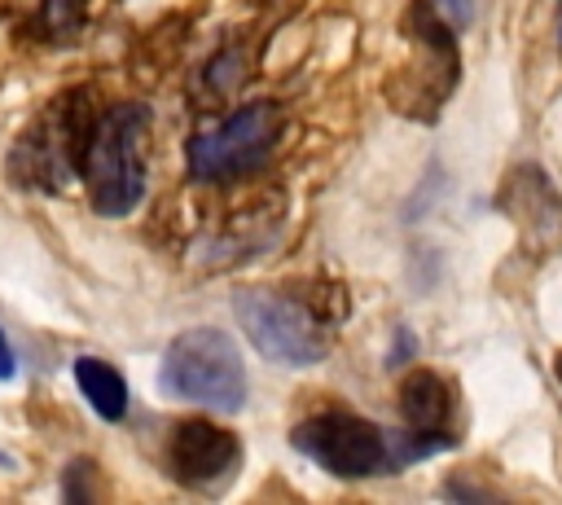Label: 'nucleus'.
Returning <instances> with one entry per match:
<instances>
[{"label": "nucleus", "instance_id": "5", "mask_svg": "<svg viewBox=\"0 0 562 505\" xmlns=\"http://www.w3.org/2000/svg\"><path fill=\"white\" fill-rule=\"evenodd\" d=\"M285 132V114L277 101H250L237 114H228L220 127H206L189 141V171L198 180H241L250 171H259L277 141Z\"/></svg>", "mask_w": 562, "mask_h": 505}, {"label": "nucleus", "instance_id": "8", "mask_svg": "<svg viewBox=\"0 0 562 505\" xmlns=\"http://www.w3.org/2000/svg\"><path fill=\"white\" fill-rule=\"evenodd\" d=\"M167 465L184 487L220 492L241 465V444H237L233 430H224L215 422H202V417H189L171 430Z\"/></svg>", "mask_w": 562, "mask_h": 505}, {"label": "nucleus", "instance_id": "4", "mask_svg": "<svg viewBox=\"0 0 562 505\" xmlns=\"http://www.w3.org/2000/svg\"><path fill=\"white\" fill-rule=\"evenodd\" d=\"M92 123H97V114H92L88 92H66L13 145V176L22 184H31V189L57 193L83 167V149H88V136H92Z\"/></svg>", "mask_w": 562, "mask_h": 505}, {"label": "nucleus", "instance_id": "12", "mask_svg": "<svg viewBox=\"0 0 562 505\" xmlns=\"http://www.w3.org/2000/svg\"><path fill=\"white\" fill-rule=\"evenodd\" d=\"M83 22V0H26V26L44 40H66Z\"/></svg>", "mask_w": 562, "mask_h": 505}, {"label": "nucleus", "instance_id": "3", "mask_svg": "<svg viewBox=\"0 0 562 505\" xmlns=\"http://www.w3.org/2000/svg\"><path fill=\"white\" fill-rule=\"evenodd\" d=\"M404 40L413 48H408V61L400 70V83H391V101L408 119L430 123L435 110L448 101L457 75H461L457 35H452V26L439 18V9L430 0H413L408 13H404Z\"/></svg>", "mask_w": 562, "mask_h": 505}, {"label": "nucleus", "instance_id": "10", "mask_svg": "<svg viewBox=\"0 0 562 505\" xmlns=\"http://www.w3.org/2000/svg\"><path fill=\"white\" fill-rule=\"evenodd\" d=\"M400 413H404L408 430H417L426 439H439L443 448L457 439V435H448L452 430V413H457V395L435 369H413L400 382Z\"/></svg>", "mask_w": 562, "mask_h": 505}, {"label": "nucleus", "instance_id": "11", "mask_svg": "<svg viewBox=\"0 0 562 505\" xmlns=\"http://www.w3.org/2000/svg\"><path fill=\"white\" fill-rule=\"evenodd\" d=\"M75 382H79V391L88 395V404L105 422H119L127 413V382H123V373L114 364H105L97 356H79L75 360Z\"/></svg>", "mask_w": 562, "mask_h": 505}, {"label": "nucleus", "instance_id": "7", "mask_svg": "<svg viewBox=\"0 0 562 505\" xmlns=\"http://www.w3.org/2000/svg\"><path fill=\"white\" fill-rule=\"evenodd\" d=\"M233 312L246 329V338L277 364L290 369H307L329 351V329L325 321L303 307L290 294H272V290H246L233 299Z\"/></svg>", "mask_w": 562, "mask_h": 505}, {"label": "nucleus", "instance_id": "13", "mask_svg": "<svg viewBox=\"0 0 562 505\" xmlns=\"http://www.w3.org/2000/svg\"><path fill=\"white\" fill-rule=\"evenodd\" d=\"M0 378H13V351L4 343V334H0Z\"/></svg>", "mask_w": 562, "mask_h": 505}, {"label": "nucleus", "instance_id": "14", "mask_svg": "<svg viewBox=\"0 0 562 505\" xmlns=\"http://www.w3.org/2000/svg\"><path fill=\"white\" fill-rule=\"evenodd\" d=\"M553 373H558V382H562V351L553 356Z\"/></svg>", "mask_w": 562, "mask_h": 505}, {"label": "nucleus", "instance_id": "9", "mask_svg": "<svg viewBox=\"0 0 562 505\" xmlns=\"http://www.w3.org/2000/svg\"><path fill=\"white\" fill-rule=\"evenodd\" d=\"M501 211L518 224L531 255H553L562 246V198L553 193V184L544 180L540 167L509 171L505 193H501Z\"/></svg>", "mask_w": 562, "mask_h": 505}, {"label": "nucleus", "instance_id": "6", "mask_svg": "<svg viewBox=\"0 0 562 505\" xmlns=\"http://www.w3.org/2000/svg\"><path fill=\"white\" fill-rule=\"evenodd\" d=\"M290 439L303 457H312L334 479H373V474L400 470L395 439L382 435L373 422H364L356 413H342V408H329V413H316V417L299 422Z\"/></svg>", "mask_w": 562, "mask_h": 505}, {"label": "nucleus", "instance_id": "2", "mask_svg": "<svg viewBox=\"0 0 562 505\" xmlns=\"http://www.w3.org/2000/svg\"><path fill=\"white\" fill-rule=\"evenodd\" d=\"M158 386L176 400H189L215 413H237L246 404V369H241L237 343L211 325L184 329L162 356Z\"/></svg>", "mask_w": 562, "mask_h": 505}, {"label": "nucleus", "instance_id": "1", "mask_svg": "<svg viewBox=\"0 0 562 505\" xmlns=\"http://www.w3.org/2000/svg\"><path fill=\"white\" fill-rule=\"evenodd\" d=\"M145 136H149V110L140 101H123L97 114L83 167L88 198L101 215H127L145 198Z\"/></svg>", "mask_w": 562, "mask_h": 505}]
</instances>
